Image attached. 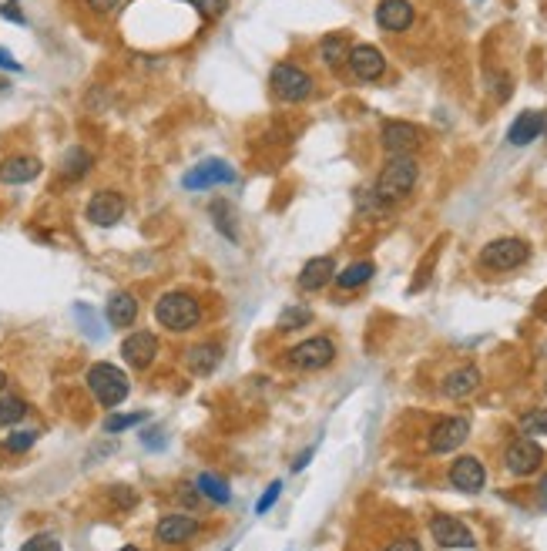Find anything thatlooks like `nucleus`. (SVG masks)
<instances>
[{
	"instance_id": "obj_6",
	"label": "nucleus",
	"mask_w": 547,
	"mask_h": 551,
	"mask_svg": "<svg viewBox=\"0 0 547 551\" xmlns=\"http://www.w3.org/2000/svg\"><path fill=\"white\" fill-rule=\"evenodd\" d=\"M286 357L296 370H326L336 360V343L329 336H313V340H302L292 346Z\"/></svg>"
},
{
	"instance_id": "obj_38",
	"label": "nucleus",
	"mask_w": 547,
	"mask_h": 551,
	"mask_svg": "<svg viewBox=\"0 0 547 551\" xmlns=\"http://www.w3.org/2000/svg\"><path fill=\"white\" fill-rule=\"evenodd\" d=\"M84 4H88V11H95V14H101V17L114 14V11L122 7V0H84Z\"/></svg>"
},
{
	"instance_id": "obj_28",
	"label": "nucleus",
	"mask_w": 547,
	"mask_h": 551,
	"mask_svg": "<svg viewBox=\"0 0 547 551\" xmlns=\"http://www.w3.org/2000/svg\"><path fill=\"white\" fill-rule=\"evenodd\" d=\"M309 323H313V309H309V306H302V303H292V306H286V309L279 313V330H286V333L306 330Z\"/></svg>"
},
{
	"instance_id": "obj_14",
	"label": "nucleus",
	"mask_w": 547,
	"mask_h": 551,
	"mask_svg": "<svg viewBox=\"0 0 547 551\" xmlns=\"http://www.w3.org/2000/svg\"><path fill=\"white\" fill-rule=\"evenodd\" d=\"M122 357L128 367H135V370H148L155 357H158V336L148 330H138L131 336H124L122 343Z\"/></svg>"
},
{
	"instance_id": "obj_18",
	"label": "nucleus",
	"mask_w": 547,
	"mask_h": 551,
	"mask_svg": "<svg viewBox=\"0 0 547 551\" xmlns=\"http://www.w3.org/2000/svg\"><path fill=\"white\" fill-rule=\"evenodd\" d=\"M41 158H34V155H11V158L0 162V182L4 185H28L41 175Z\"/></svg>"
},
{
	"instance_id": "obj_41",
	"label": "nucleus",
	"mask_w": 547,
	"mask_h": 551,
	"mask_svg": "<svg viewBox=\"0 0 547 551\" xmlns=\"http://www.w3.org/2000/svg\"><path fill=\"white\" fill-rule=\"evenodd\" d=\"M309 457H313V447H309V451H302V454L296 457V464H292V470H302V468H306V464H309Z\"/></svg>"
},
{
	"instance_id": "obj_23",
	"label": "nucleus",
	"mask_w": 547,
	"mask_h": 551,
	"mask_svg": "<svg viewBox=\"0 0 547 551\" xmlns=\"http://www.w3.org/2000/svg\"><path fill=\"white\" fill-rule=\"evenodd\" d=\"M185 363L195 377H208L215 373V367L222 363V346L219 343H195L189 353H185Z\"/></svg>"
},
{
	"instance_id": "obj_15",
	"label": "nucleus",
	"mask_w": 547,
	"mask_h": 551,
	"mask_svg": "<svg viewBox=\"0 0 547 551\" xmlns=\"http://www.w3.org/2000/svg\"><path fill=\"white\" fill-rule=\"evenodd\" d=\"M349 71H353L359 81H376V78H383L386 74V57L380 47H373V44H356L349 47Z\"/></svg>"
},
{
	"instance_id": "obj_39",
	"label": "nucleus",
	"mask_w": 547,
	"mask_h": 551,
	"mask_svg": "<svg viewBox=\"0 0 547 551\" xmlns=\"http://www.w3.org/2000/svg\"><path fill=\"white\" fill-rule=\"evenodd\" d=\"M383 551H424V548H420V541H417V538H397V541H393V545H386Z\"/></svg>"
},
{
	"instance_id": "obj_16",
	"label": "nucleus",
	"mask_w": 547,
	"mask_h": 551,
	"mask_svg": "<svg viewBox=\"0 0 547 551\" xmlns=\"http://www.w3.org/2000/svg\"><path fill=\"white\" fill-rule=\"evenodd\" d=\"M450 484L464 495H477L480 487L487 484V470L477 457H457L450 464Z\"/></svg>"
},
{
	"instance_id": "obj_17",
	"label": "nucleus",
	"mask_w": 547,
	"mask_h": 551,
	"mask_svg": "<svg viewBox=\"0 0 547 551\" xmlns=\"http://www.w3.org/2000/svg\"><path fill=\"white\" fill-rule=\"evenodd\" d=\"M413 17H417V11H413L410 0H380V7H376V24L390 34L410 30Z\"/></svg>"
},
{
	"instance_id": "obj_35",
	"label": "nucleus",
	"mask_w": 547,
	"mask_h": 551,
	"mask_svg": "<svg viewBox=\"0 0 547 551\" xmlns=\"http://www.w3.org/2000/svg\"><path fill=\"white\" fill-rule=\"evenodd\" d=\"M21 551H61V541L55 535H34L21 545Z\"/></svg>"
},
{
	"instance_id": "obj_2",
	"label": "nucleus",
	"mask_w": 547,
	"mask_h": 551,
	"mask_svg": "<svg viewBox=\"0 0 547 551\" xmlns=\"http://www.w3.org/2000/svg\"><path fill=\"white\" fill-rule=\"evenodd\" d=\"M155 319L162 323L164 330L185 333V330H192V326H198V319H202V306H198V300H195L192 292L172 290V292H164L162 300L155 303Z\"/></svg>"
},
{
	"instance_id": "obj_33",
	"label": "nucleus",
	"mask_w": 547,
	"mask_h": 551,
	"mask_svg": "<svg viewBox=\"0 0 547 551\" xmlns=\"http://www.w3.org/2000/svg\"><path fill=\"white\" fill-rule=\"evenodd\" d=\"M141 420H145V413H111L108 420H105V430L108 434H122V430L135 428Z\"/></svg>"
},
{
	"instance_id": "obj_5",
	"label": "nucleus",
	"mask_w": 547,
	"mask_h": 551,
	"mask_svg": "<svg viewBox=\"0 0 547 551\" xmlns=\"http://www.w3.org/2000/svg\"><path fill=\"white\" fill-rule=\"evenodd\" d=\"M269 88H273V95L279 101H286V105H299L306 97L313 95V78L306 74L302 68L296 64H275L273 74H269Z\"/></svg>"
},
{
	"instance_id": "obj_9",
	"label": "nucleus",
	"mask_w": 547,
	"mask_h": 551,
	"mask_svg": "<svg viewBox=\"0 0 547 551\" xmlns=\"http://www.w3.org/2000/svg\"><path fill=\"white\" fill-rule=\"evenodd\" d=\"M504 464L514 478H527L534 470L544 464V447L534 441V437H518V441L507 447Z\"/></svg>"
},
{
	"instance_id": "obj_26",
	"label": "nucleus",
	"mask_w": 547,
	"mask_h": 551,
	"mask_svg": "<svg viewBox=\"0 0 547 551\" xmlns=\"http://www.w3.org/2000/svg\"><path fill=\"white\" fill-rule=\"evenodd\" d=\"M195 491H198V497L212 501V504H229V501H232V491H229V484L222 481L219 474H208V470L195 478Z\"/></svg>"
},
{
	"instance_id": "obj_27",
	"label": "nucleus",
	"mask_w": 547,
	"mask_h": 551,
	"mask_svg": "<svg viewBox=\"0 0 547 551\" xmlns=\"http://www.w3.org/2000/svg\"><path fill=\"white\" fill-rule=\"evenodd\" d=\"M319 55L326 61V68H342L349 61V41H346V34H329V38H323Z\"/></svg>"
},
{
	"instance_id": "obj_1",
	"label": "nucleus",
	"mask_w": 547,
	"mask_h": 551,
	"mask_svg": "<svg viewBox=\"0 0 547 551\" xmlns=\"http://www.w3.org/2000/svg\"><path fill=\"white\" fill-rule=\"evenodd\" d=\"M417 175H420V168L413 162V155H390L386 165L380 168V175H376L373 192H376V199H383L386 206L400 202V199H407L413 192Z\"/></svg>"
},
{
	"instance_id": "obj_40",
	"label": "nucleus",
	"mask_w": 547,
	"mask_h": 551,
	"mask_svg": "<svg viewBox=\"0 0 547 551\" xmlns=\"http://www.w3.org/2000/svg\"><path fill=\"white\" fill-rule=\"evenodd\" d=\"M0 68H4V71H21V64H17L14 55H11L7 47H0Z\"/></svg>"
},
{
	"instance_id": "obj_32",
	"label": "nucleus",
	"mask_w": 547,
	"mask_h": 551,
	"mask_svg": "<svg viewBox=\"0 0 547 551\" xmlns=\"http://www.w3.org/2000/svg\"><path fill=\"white\" fill-rule=\"evenodd\" d=\"M38 444V430H14L7 441H4V447L7 451H14V454H24V451H30Z\"/></svg>"
},
{
	"instance_id": "obj_13",
	"label": "nucleus",
	"mask_w": 547,
	"mask_h": 551,
	"mask_svg": "<svg viewBox=\"0 0 547 551\" xmlns=\"http://www.w3.org/2000/svg\"><path fill=\"white\" fill-rule=\"evenodd\" d=\"M198 531H202L198 518H195V514H185V511L164 514V518H158V524H155V538H158L162 545H185V541H192Z\"/></svg>"
},
{
	"instance_id": "obj_37",
	"label": "nucleus",
	"mask_w": 547,
	"mask_h": 551,
	"mask_svg": "<svg viewBox=\"0 0 547 551\" xmlns=\"http://www.w3.org/2000/svg\"><path fill=\"white\" fill-rule=\"evenodd\" d=\"M0 17L11 21V24H28V17L21 11V0H4V4H0Z\"/></svg>"
},
{
	"instance_id": "obj_12",
	"label": "nucleus",
	"mask_w": 547,
	"mask_h": 551,
	"mask_svg": "<svg viewBox=\"0 0 547 551\" xmlns=\"http://www.w3.org/2000/svg\"><path fill=\"white\" fill-rule=\"evenodd\" d=\"M380 141H383L386 155H413L424 145V131L413 122H386Z\"/></svg>"
},
{
	"instance_id": "obj_22",
	"label": "nucleus",
	"mask_w": 547,
	"mask_h": 551,
	"mask_svg": "<svg viewBox=\"0 0 547 551\" xmlns=\"http://www.w3.org/2000/svg\"><path fill=\"white\" fill-rule=\"evenodd\" d=\"M480 386V370L477 367H457L443 377V394L450 400H464L470 397L474 390Z\"/></svg>"
},
{
	"instance_id": "obj_34",
	"label": "nucleus",
	"mask_w": 547,
	"mask_h": 551,
	"mask_svg": "<svg viewBox=\"0 0 547 551\" xmlns=\"http://www.w3.org/2000/svg\"><path fill=\"white\" fill-rule=\"evenodd\" d=\"M195 11L202 17H208V21H219L222 14H225V7H229V0H189Z\"/></svg>"
},
{
	"instance_id": "obj_19",
	"label": "nucleus",
	"mask_w": 547,
	"mask_h": 551,
	"mask_svg": "<svg viewBox=\"0 0 547 551\" xmlns=\"http://www.w3.org/2000/svg\"><path fill=\"white\" fill-rule=\"evenodd\" d=\"M332 276H336V262H332V256H316V259H309L306 266H302L299 290L302 292H319L323 286L332 283Z\"/></svg>"
},
{
	"instance_id": "obj_11",
	"label": "nucleus",
	"mask_w": 547,
	"mask_h": 551,
	"mask_svg": "<svg viewBox=\"0 0 547 551\" xmlns=\"http://www.w3.org/2000/svg\"><path fill=\"white\" fill-rule=\"evenodd\" d=\"M430 535H433V541H437L440 548H477L474 531L460 518H450V514H437L430 521Z\"/></svg>"
},
{
	"instance_id": "obj_4",
	"label": "nucleus",
	"mask_w": 547,
	"mask_h": 551,
	"mask_svg": "<svg viewBox=\"0 0 547 551\" xmlns=\"http://www.w3.org/2000/svg\"><path fill=\"white\" fill-rule=\"evenodd\" d=\"M527 259H531V246H527L524 239H514V235L493 239V242H487V246L480 249V266L491 269V273H510V269H520Z\"/></svg>"
},
{
	"instance_id": "obj_21",
	"label": "nucleus",
	"mask_w": 547,
	"mask_h": 551,
	"mask_svg": "<svg viewBox=\"0 0 547 551\" xmlns=\"http://www.w3.org/2000/svg\"><path fill=\"white\" fill-rule=\"evenodd\" d=\"M544 124H547V118L541 111H524V114H518V122L510 124L507 141L518 145V148H524V145H531V141H537V138L544 135Z\"/></svg>"
},
{
	"instance_id": "obj_44",
	"label": "nucleus",
	"mask_w": 547,
	"mask_h": 551,
	"mask_svg": "<svg viewBox=\"0 0 547 551\" xmlns=\"http://www.w3.org/2000/svg\"><path fill=\"white\" fill-rule=\"evenodd\" d=\"M118 551H141V548H135V545H124V548H118Z\"/></svg>"
},
{
	"instance_id": "obj_36",
	"label": "nucleus",
	"mask_w": 547,
	"mask_h": 551,
	"mask_svg": "<svg viewBox=\"0 0 547 551\" xmlns=\"http://www.w3.org/2000/svg\"><path fill=\"white\" fill-rule=\"evenodd\" d=\"M279 495H282V481H273L269 487H265V495L256 501V514H265V511H273V504L279 501Z\"/></svg>"
},
{
	"instance_id": "obj_25",
	"label": "nucleus",
	"mask_w": 547,
	"mask_h": 551,
	"mask_svg": "<svg viewBox=\"0 0 547 551\" xmlns=\"http://www.w3.org/2000/svg\"><path fill=\"white\" fill-rule=\"evenodd\" d=\"M373 276H376V266L370 259L363 262H353V266H346L342 273L332 276V283L340 286V290H359V286H366Z\"/></svg>"
},
{
	"instance_id": "obj_20",
	"label": "nucleus",
	"mask_w": 547,
	"mask_h": 551,
	"mask_svg": "<svg viewBox=\"0 0 547 551\" xmlns=\"http://www.w3.org/2000/svg\"><path fill=\"white\" fill-rule=\"evenodd\" d=\"M105 317L114 330H128V326H135L138 319V300L135 292H111L108 306H105Z\"/></svg>"
},
{
	"instance_id": "obj_31",
	"label": "nucleus",
	"mask_w": 547,
	"mask_h": 551,
	"mask_svg": "<svg viewBox=\"0 0 547 551\" xmlns=\"http://www.w3.org/2000/svg\"><path fill=\"white\" fill-rule=\"evenodd\" d=\"M208 212H212V219H215V225H219V233L225 235V239H239V235H235V219L229 216V206H225V202H212Z\"/></svg>"
},
{
	"instance_id": "obj_3",
	"label": "nucleus",
	"mask_w": 547,
	"mask_h": 551,
	"mask_svg": "<svg viewBox=\"0 0 547 551\" xmlns=\"http://www.w3.org/2000/svg\"><path fill=\"white\" fill-rule=\"evenodd\" d=\"M88 386H91V394L97 397L101 407H118L128 394H131V380H128V373L118 370L114 363H95L91 370H88Z\"/></svg>"
},
{
	"instance_id": "obj_29",
	"label": "nucleus",
	"mask_w": 547,
	"mask_h": 551,
	"mask_svg": "<svg viewBox=\"0 0 547 551\" xmlns=\"http://www.w3.org/2000/svg\"><path fill=\"white\" fill-rule=\"evenodd\" d=\"M28 417V403L21 397H4L0 400V428H14Z\"/></svg>"
},
{
	"instance_id": "obj_43",
	"label": "nucleus",
	"mask_w": 547,
	"mask_h": 551,
	"mask_svg": "<svg viewBox=\"0 0 547 551\" xmlns=\"http://www.w3.org/2000/svg\"><path fill=\"white\" fill-rule=\"evenodd\" d=\"M4 386H7V373L0 370V390H4Z\"/></svg>"
},
{
	"instance_id": "obj_42",
	"label": "nucleus",
	"mask_w": 547,
	"mask_h": 551,
	"mask_svg": "<svg viewBox=\"0 0 547 551\" xmlns=\"http://www.w3.org/2000/svg\"><path fill=\"white\" fill-rule=\"evenodd\" d=\"M541 497H544V504H547V478L541 481Z\"/></svg>"
},
{
	"instance_id": "obj_30",
	"label": "nucleus",
	"mask_w": 547,
	"mask_h": 551,
	"mask_svg": "<svg viewBox=\"0 0 547 551\" xmlns=\"http://www.w3.org/2000/svg\"><path fill=\"white\" fill-rule=\"evenodd\" d=\"M520 430H524V437H541L547 434V411H527L520 417Z\"/></svg>"
},
{
	"instance_id": "obj_8",
	"label": "nucleus",
	"mask_w": 547,
	"mask_h": 551,
	"mask_svg": "<svg viewBox=\"0 0 547 551\" xmlns=\"http://www.w3.org/2000/svg\"><path fill=\"white\" fill-rule=\"evenodd\" d=\"M124 208H128V202H124L122 192H114V189H101V192L91 195V202H88V208H84V216H88L91 225L111 229V225H118V222L124 219Z\"/></svg>"
},
{
	"instance_id": "obj_24",
	"label": "nucleus",
	"mask_w": 547,
	"mask_h": 551,
	"mask_svg": "<svg viewBox=\"0 0 547 551\" xmlns=\"http://www.w3.org/2000/svg\"><path fill=\"white\" fill-rule=\"evenodd\" d=\"M91 165H95L91 152H88V148H81V145H74V148H68L64 162H61V179H64V182H81L84 175L91 172Z\"/></svg>"
},
{
	"instance_id": "obj_7",
	"label": "nucleus",
	"mask_w": 547,
	"mask_h": 551,
	"mask_svg": "<svg viewBox=\"0 0 547 551\" xmlns=\"http://www.w3.org/2000/svg\"><path fill=\"white\" fill-rule=\"evenodd\" d=\"M235 182V168L222 158H206L198 162L192 172H185L181 185L192 189V192H206V189H215V185H232Z\"/></svg>"
},
{
	"instance_id": "obj_10",
	"label": "nucleus",
	"mask_w": 547,
	"mask_h": 551,
	"mask_svg": "<svg viewBox=\"0 0 547 551\" xmlns=\"http://www.w3.org/2000/svg\"><path fill=\"white\" fill-rule=\"evenodd\" d=\"M470 437V420L467 417H443V420H437L433 424V430H430V451L433 454H450V451H457L460 444Z\"/></svg>"
}]
</instances>
